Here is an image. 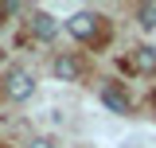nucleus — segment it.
Here are the masks:
<instances>
[{
  "label": "nucleus",
  "instance_id": "nucleus-2",
  "mask_svg": "<svg viewBox=\"0 0 156 148\" xmlns=\"http://www.w3.org/2000/svg\"><path fill=\"white\" fill-rule=\"evenodd\" d=\"M62 27H66V35H70V39H82V43H90V39L98 35V16H94V12H74V16L66 19Z\"/></svg>",
  "mask_w": 156,
  "mask_h": 148
},
{
  "label": "nucleus",
  "instance_id": "nucleus-3",
  "mask_svg": "<svg viewBox=\"0 0 156 148\" xmlns=\"http://www.w3.org/2000/svg\"><path fill=\"white\" fill-rule=\"evenodd\" d=\"M98 101H101L109 113H117V117H125V113H129V97H125V90H121L117 82H101V90H98Z\"/></svg>",
  "mask_w": 156,
  "mask_h": 148
},
{
  "label": "nucleus",
  "instance_id": "nucleus-8",
  "mask_svg": "<svg viewBox=\"0 0 156 148\" xmlns=\"http://www.w3.org/2000/svg\"><path fill=\"white\" fill-rule=\"evenodd\" d=\"M23 148H55V140L51 136H35V140H27Z\"/></svg>",
  "mask_w": 156,
  "mask_h": 148
},
{
  "label": "nucleus",
  "instance_id": "nucleus-5",
  "mask_svg": "<svg viewBox=\"0 0 156 148\" xmlns=\"http://www.w3.org/2000/svg\"><path fill=\"white\" fill-rule=\"evenodd\" d=\"M51 74H55L58 82H78L82 62H78L74 55H55V62H51Z\"/></svg>",
  "mask_w": 156,
  "mask_h": 148
},
{
  "label": "nucleus",
  "instance_id": "nucleus-6",
  "mask_svg": "<svg viewBox=\"0 0 156 148\" xmlns=\"http://www.w3.org/2000/svg\"><path fill=\"white\" fill-rule=\"evenodd\" d=\"M129 62H133L136 74H156V47H148V43L144 47H133V58Z\"/></svg>",
  "mask_w": 156,
  "mask_h": 148
},
{
  "label": "nucleus",
  "instance_id": "nucleus-1",
  "mask_svg": "<svg viewBox=\"0 0 156 148\" xmlns=\"http://www.w3.org/2000/svg\"><path fill=\"white\" fill-rule=\"evenodd\" d=\"M35 74L31 70H23V66H12V70L0 78V93L8 97V101H31L35 97Z\"/></svg>",
  "mask_w": 156,
  "mask_h": 148
},
{
  "label": "nucleus",
  "instance_id": "nucleus-7",
  "mask_svg": "<svg viewBox=\"0 0 156 148\" xmlns=\"http://www.w3.org/2000/svg\"><path fill=\"white\" fill-rule=\"evenodd\" d=\"M136 23H140L144 31H156V4H140V8H136Z\"/></svg>",
  "mask_w": 156,
  "mask_h": 148
},
{
  "label": "nucleus",
  "instance_id": "nucleus-4",
  "mask_svg": "<svg viewBox=\"0 0 156 148\" xmlns=\"http://www.w3.org/2000/svg\"><path fill=\"white\" fill-rule=\"evenodd\" d=\"M27 23H31V35L43 39V43H51V39L58 35V23H55V16H51V12H31V19H27Z\"/></svg>",
  "mask_w": 156,
  "mask_h": 148
}]
</instances>
